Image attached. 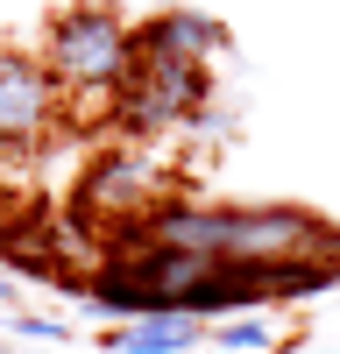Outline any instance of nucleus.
Here are the masks:
<instances>
[{
	"label": "nucleus",
	"mask_w": 340,
	"mask_h": 354,
	"mask_svg": "<svg viewBox=\"0 0 340 354\" xmlns=\"http://www.w3.org/2000/svg\"><path fill=\"white\" fill-rule=\"evenodd\" d=\"M0 248H8V227H0Z\"/></svg>",
	"instance_id": "11"
},
{
	"label": "nucleus",
	"mask_w": 340,
	"mask_h": 354,
	"mask_svg": "<svg viewBox=\"0 0 340 354\" xmlns=\"http://www.w3.org/2000/svg\"><path fill=\"white\" fill-rule=\"evenodd\" d=\"M206 340H220V347H270L276 333H270V319H227V326H206Z\"/></svg>",
	"instance_id": "8"
},
{
	"label": "nucleus",
	"mask_w": 340,
	"mask_h": 354,
	"mask_svg": "<svg viewBox=\"0 0 340 354\" xmlns=\"http://www.w3.org/2000/svg\"><path fill=\"white\" fill-rule=\"evenodd\" d=\"M78 220H93V227H135V220H149L156 205H163V170L142 156V149H100L93 163H85L78 177Z\"/></svg>",
	"instance_id": "4"
},
{
	"label": "nucleus",
	"mask_w": 340,
	"mask_h": 354,
	"mask_svg": "<svg viewBox=\"0 0 340 354\" xmlns=\"http://www.w3.org/2000/svg\"><path fill=\"white\" fill-rule=\"evenodd\" d=\"M57 78L43 57H21V50H0V149H36L57 121Z\"/></svg>",
	"instance_id": "5"
},
{
	"label": "nucleus",
	"mask_w": 340,
	"mask_h": 354,
	"mask_svg": "<svg viewBox=\"0 0 340 354\" xmlns=\"http://www.w3.org/2000/svg\"><path fill=\"white\" fill-rule=\"evenodd\" d=\"M198 340H206V319H191V312H149V319H135V326L106 333L113 354H185Z\"/></svg>",
	"instance_id": "7"
},
{
	"label": "nucleus",
	"mask_w": 340,
	"mask_h": 354,
	"mask_svg": "<svg viewBox=\"0 0 340 354\" xmlns=\"http://www.w3.org/2000/svg\"><path fill=\"white\" fill-rule=\"evenodd\" d=\"M220 255L234 262H319L340 255V227L305 205H227Z\"/></svg>",
	"instance_id": "3"
},
{
	"label": "nucleus",
	"mask_w": 340,
	"mask_h": 354,
	"mask_svg": "<svg viewBox=\"0 0 340 354\" xmlns=\"http://www.w3.org/2000/svg\"><path fill=\"white\" fill-rule=\"evenodd\" d=\"M8 326H15L21 340H57V347H64V340H71V319H28V312H15V319H8Z\"/></svg>",
	"instance_id": "9"
},
{
	"label": "nucleus",
	"mask_w": 340,
	"mask_h": 354,
	"mask_svg": "<svg viewBox=\"0 0 340 354\" xmlns=\"http://www.w3.org/2000/svg\"><path fill=\"white\" fill-rule=\"evenodd\" d=\"M213 106V71L206 57H135V71L121 78V93H113V128L128 142H156L170 128L198 121V113Z\"/></svg>",
	"instance_id": "2"
},
{
	"label": "nucleus",
	"mask_w": 340,
	"mask_h": 354,
	"mask_svg": "<svg viewBox=\"0 0 340 354\" xmlns=\"http://www.w3.org/2000/svg\"><path fill=\"white\" fill-rule=\"evenodd\" d=\"M43 64L64 93H85V100L113 106L121 78L135 71V21L113 0H71L43 28Z\"/></svg>",
	"instance_id": "1"
},
{
	"label": "nucleus",
	"mask_w": 340,
	"mask_h": 354,
	"mask_svg": "<svg viewBox=\"0 0 340 354\" xmlns=\"http://www.w3.org/2000/svg\"><path fill=\"white\" fill-rule=\"evenodd\" d=\"M220 50H227V21L198 8H156L149 21H135V57H220Z\"/></svg>",
	"instance_id": "6"
},
{
	"label": "nucleus",
	"mask_w": 340,
	"mask_h": 354,
	"mask_svg": "<svg viewBox=\"0 0 340 354\" xmlns=\"http://www.w3.org/2000/svg\"><path fill=\"white\" fill-rule=\"evenodd\" d=\"M0 305H8V312H15V283H8V277H0Z\"/></svg>",
	"instance_id": "10"
}]
</instances>
